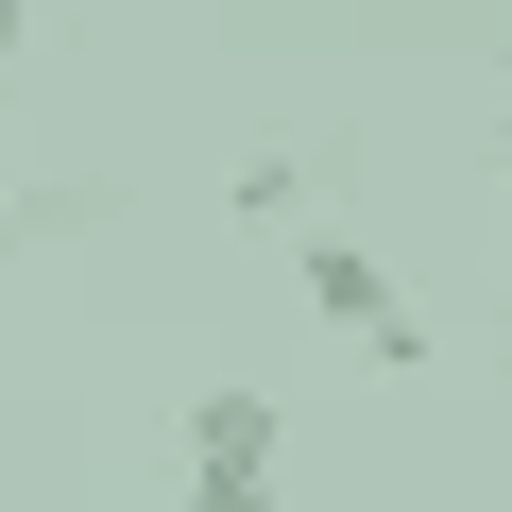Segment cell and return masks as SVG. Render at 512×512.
<instances>
[{
	"instance_id": "5",
	"label": "cell",
	"mask_w": 512,
	"mask_h": 512,
	"mask_svg": "<svg viewBox=\"0 0 512 512\" xmlns=\"http://www.w3.org/2000/svg\"><path fill=\"white\" fill-rule=\"evenodd\" d=\"M0 52H18V0H0Z\"/></svg>"
},
{
	"instance_id": "1",
	"label": "cell",
	"mask_w": 512,
	"mask_h": 512,
	"mask_svg": "<svg viewBox=\"0 0 512 512\" xmlns=\"http://www.w3.org/2000/svg\"><path fill=\"white\" fill-rule=\"evenodd\" d=\"M291 274H308V308H325L376 376H410V359H427V308H410L393 256H359V239H291Z\"/></svg>"
},
{
	"instance_id": "3",
	"label": "cell",
	"mask_w": 512,
	"mask_h": 512,
	"mask_svg": "<svg viewBox=\"0 0 512 512\" xmlns=\"http://www.w3.org/2000/svg\"><path fill=\"white\" fill-rule=\"evenodd\" d=\"M222 205H239V222H291V205H308V171H291V154H239V188H222Z\"/></svg>"
},
{
	"instance_id": "4",
	"label": "cell",
	"mask_w": 512,
	"mask_h": 512,
	"mask_svg": "<svg viewBox=\"0 0 512 512\" xmlns=\"http://www.w3.org/2000/svg\"><path fill=\"white\" fill-rule=\"evenodd\" d=\"M171 512H274V478H188Z\"/></svg>"
},
{
	"instance_id": "2",
	"label": "cell",
	"mask_w": 512,
	"mask_h": 512,
	"mask_svg": "<svg viewBox=\"0 0 512 512\" xmlns=\"http://www.w3.org/2000/svg\"><path fill=\"white\" fill-rule=\"evenodd\" d=\"M274 444H291V427H274V393H239V376H222V393H188V478H274Z\"/></svg>"
}]
</instances>
